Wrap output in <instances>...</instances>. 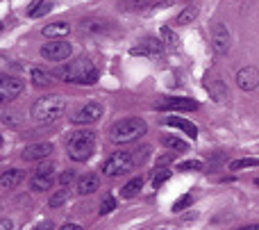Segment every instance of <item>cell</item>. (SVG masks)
<instances>
[{
	"label": "cell",
	"mask_w": 259,
	"mask_h": 230,
	"mask_svg": "<svg viewBox=\"0 0 259 230\" xmlns=\"http://www.w3.org/2000/svg\"><path fill=\"white\" fill-rule=\"evenodd\" d=\"M211 48L216 55H228L230 50V30L223 23H216L211 27Z\"/></svg>",
	"instance_id": "9"
},
{
	"label": "cell",
	"mask_w": 259,
	"mask_h": 230,
	"mask_svg": "<svg viewBox=\"0 0 259 230\" xmlns=\"http://www.w3.org/2000/svg\"><path fill=\"white\" fill-rule=\"evenodd\" d=\"M161 144H164L168 150H173V153H175V150H178V153H184V150L189 148V144H187V141H182V139H180V137H170V135L161 137Z\"/></svg>",
	"instance_id": "24"
},
{
	"label": "cell",
	"mask_w": 259,
	"mask_h": 230,
	"mask_svg": "<svg viewBox=\"0 0 259 230\" xmlns=\"http://www.w3.org/2000/svg\"><path fill=\"white\" fill-rule=\"evenodd\" d=\"M132 167H137V164H134V155L127 153V150H118V153H114L112 158L103 164V173L107 178L123 176V173H127Z\"/></svg>",
	"instance_id": "5"
},
{
	"label": "cell",
	"mask_w": 259,
	"mask_h": 230,
	"mask_svg": "<svg viewBox=\"0 0 259 230\" xmlns=\"http://www.w3.org/2000/svg\"><path fill=\"white\" fill-rule=\"evenodd\" d=\"M132 55H139V57H150V59H159L164 57V46L159 44V41L155 39H143L139 46H134L132 50H130Z\"/></svg>",
	"instance_id": "11"
},
{
	"label": "cell",
	"mask_w": 259,
	"mask_h": 230,
	"mask_svg": "<svg viewBox=\"0 0 259 230\" xmlns=\"http://www.w3.org/2000/svg\"><path fill=\"white\" fill-rule=\"evenodd\" d=\"M205 87H207V91H209V96L216 100V103H225V100L230 98V91H228V87H225L221 80H207V82H205Z\"/></svg>",
	"instance_id": "19"
},
{
	"label": "cell",
	"mask_w": 259,
	"mask_h": 230,
	"mask_svg": "<svg viewBox=\"0 0 259 230\" xmlns=\"http://www.w3.org/2000/svg\"><path fill=\"white\" fill-rule=\"evenodd\" d=\"M53 153V144L50 141H41V144H30L25 150H23L21 158L25 162H39V160H46Z\"/></svg>",
	"instance_id": "13"
},
{
	"label": "cell",
	"mask_w": 259,
	"mask_h": 230,
	"mask_svg": "<svg viewBox=\"0 0 259 230\" xmlns=\"http://www.w3.org/2000/svg\"><path fill=\"white\" fill-rule=\"evenodd\" d=\"M170 173H173L170 169H159V171L152 176V187H155V189H157V187H161V185H164V182L170 178Z\"/></svg>",
	"instance_id": "29"
},
{
	"label": "cell",
	"mask_w": 259,
	"mask_h": 230,
	"mask_svg": "<svg viewBox=\"0 0 259 230\" xmlns=\"http://www.w3.org/2000/svg\"><path fill=\"white\" fill-rule=\"evenodd\" d=\"M161 39H164V44L168 46L170 50H178L180 48V36L175 34L170 27H161Z\"/></svg>",
	"instance_id": "27"
},
{
	"label": "cell",
	"mask_w": 259,
	"mask_h": 230,
	"mask_svg": "<svg viewBox=\"0 0 259 230\" xmlns=\"http://www.w3.org/2000/svg\"><path fill=\"white\" fill-rule=\"evenodd\" d=\"M34 230H55L53 221H41L39 226H34Z\"/></svg>",
	"instance_id": "37"
},
{
	"label": "cell",
	"mask_w": 259,
	"mask_h": 230,
	"mask_svg": "<svg viewBox=\"0 0 259 230\" xmlns=\"http://www.w3.org/2000/svg\"><path fill=\"white\" fill-rule=\"evenodd\" d=\"M32 82H34V87H41V89H44V87H48L53 80H50L48 71H44V68H32Z\"/></svg>",
	"instance_id": "26"
},
{
	"label": "cell",
	"mask_w": 259,
	"mask_h": 230,
	"mask_svg": "<svg viewBox=\"0 0 259 230\" xmlns=\"http://www.w3.org/2000/svg\"><path fill=\"white\" fill-rule=\"evenodd\" d=\"M66 109V100L59 94H50L39 98L34 105H32V119H34L39 126H50L55 123Z\"/></svg>",
	"instance_id": "2"
},
{
	"label": "cell",
	"mask_w": 259,
	"mask_h": 230,
	"mask_svg": "<svg viewBox=\"0 0 259 230\" xmlns=\"http://www.w3.org/2000/svg\"><path fill=\"white\" fill-rule=\"evenodd\" d=\"M23 89H25V85H23V80H18V78L3 75V80H0V96H3L5 100L21 96Z\"/></svg>",
	"instance_id": "14"
},
{
	"label": "cell",
	"mask_w": 259,
	"mask_h": 230,
	"mask_svg": "<svg viewBox=\"0 0 259 230\" xmlns=\"http://www.w3.org/2000/svg\"><path fill=\"white\" fill-rule=\"evenodd\" d=\"M196 107H198V103L191 98H164L157 103L159 112H191Z\"/></svg>",
	"instance_id": "10"
},
{
	"label": "cell",
	"mask_w": 259,
	"mask_h": 230,
	"mask_svg": "<svg viewBox=\"0 0 259 230\" xmlns=\"http://www.w3.org/2000/svg\"><path fill=\"white\" fill-rule=\"evenodd\" d=\"M55 182V164H41L30 178V189L32 191H46L50 189Z\"/></svg>",
	"instance_id": "7"
},
{
	"label": "cell",
	"mask_w": 259,
	"mask_h": 230,
	"mask_svg": "<svg viewBox=\"0 0 259 230\" xmlns=\"http://www.w3.org/2000/svg\"><path fill=\"white\" fill-rule=\"evenodd\" d=\"M237 230H259V223H252V226H243V228H237Z\"/></svg>",
	"instance_id": "39"
},
{
	"label": "cell",
	"mask_w": 259,
	"mask_h": 230,
	"mask_svg": "<svg viewBox=\"0 0 259 230\" xmlns=\"http://www.w3.org/2000/svg\"><path fill=\"white\" fill-rule=\"evenodd\" d=\"M157 5H161V0H123L121 7L127 12H139V9H150Z\"/></svg>",
	"instance_id": "20"
},
{
	"label": "cell",
	"mask_w": 259,
	"mask_h": 230,
	"mask_svg": "<svg viewBox=\"0 0 259 230\" xmlns=\"http://www.w3.org/2000/svg\"><path fill=\"white\" fill-rule=\"evenodd\" d=\"M64 230H82V228L75 226V223H66V226H64Z\"/></svg>",
	"instance_id": "40"
},
{
	"label": "cell",
	"mask_w": 259,
	"mask_h": 230,
	"mask_svg": "<svg viewBox=\"0 0 259 230\" xmlns=\"http://www.w3.org/2000/svg\"><path fill=\"white\" fill-rule=\"evenodd\" d=\"M66 199H68V191L66 189H59L57 191V194H53V196H50V208H59V205H64V203H66Z\"/></svg>",
	"instance_id": "30"
},
{
	"label": "cell",
	"mask_w": 259,
	"mask_h": 230,
	"mask_svg": "<svg viewBox=\"0 0 259 230\" xmlns=\"http://www.w3.org/2000/svg\"><path fill=\"white\" fill-rule=\"evenodd\" d=\"M141 187H143V178H141V176L132 178L130 182H125V185H123L121 196H123V199H134V196H137L139 191H141Z\"/></svg>",
	"instance_id": "23"
},
{
	"label": "cell",
	"mask_w": 259,
	"mask_h": 230,
	"mask_svg": "<svg viewBox=\"0 0 259 230\" xmlns=\"http://www.w3.org/2000/svg\"><path fill=\"white\" fill-rule=\"evenodd\" d=\"M55 75L62 78L64 82H75V85H96L98 80V68L89 59H75L71 64H64L55 71Z\"/></svg>",
	"instance_id": "1"
},
{
	"label": "cell",
	"mask_w": 259,
	"mask_h": 230,
	"mask_svg": "<svg viewBox=\"0 0 259 230\" xmlns=\"http://www.w3.org/2000/svg\"><path fill=\"white\" fill-rule=\"evenodd\" d=\"M96 148V132L94 130H75L71 132L66 141V150H68V158L73 162H87V160L94 155Z\"/></svg>",
	"instance_id": "3"
},
{
	"label": "cell",
	"mask_w": 259,
	"mask_h": 230,
	"mask_svg": "<svg viewBox=\"0 0 259 230\" xmlns=\"http://www.w3.org/2000/svg\"><path fill=\"white\" fill-rule=\"evenodd\" d=\"M198 16V7H193V5H189V7H184L182 12L178 14V18H175V23L178 25H189L191 21H196Z\"/></svg>",
	"instance_id": "25"
},
{
	"label": "cell",
	"mask_w": 259,
	"mask_h": 230,
	"mask_svg": "<svg viewBox=\"0 0 259 230\" xmlns=\"http://www.w3.org/2000/svg\"><path fill=\"white\" fill-rule=\"evenodd\" d=\"M164 123H166V126H170V128H178V130H182L184 135H189L191 139H196V137H198V126H196V123H191L189 119H182V117H168Z\"/></svg>",
	"instance_id": "16"
},
{
	"label": "cell",
	"mask_w": 259,
	"mask_h": 230,
	"mask_svg": "<svg viewBox=\"0 0 259 230\" xmlns=\"http://www.w3.org/2000/svg\"><path fill=\"white\" fill-rule=\"evenodd\" d=\"M68 32H71V25H68L66 21H55V23H50V25H46L44 30H41V34L48 36V39H64Z\"/></svg>",
	"instance_id": "18"
},
{
	"label": "cell",
	"mask_w": 259,
	"mask_h": 230,
	"mask_svg": "<svg viewBox=\"0 0 259 230\" xmlns=\"http://www.w3.org/2000/svg\"><path fill=\"white\" fill-rule=\"evenodd\" d=\"M255 185H257V187H259V178H257V180H255Z\"/></svg>",
	"instance_id": "41"
},
{
	"label": "cell",
	"mask_w": 259,
	"mask_h": 230,
	"mask_svg": "<svg viewBox=\"0 0 259 230\" xmlns=\"http://www.w3.org/2000/svg\"><path fill=\"white\" fill-rule=\"evenodd\" d=\"M173 158H175V153H166L164 158H159L155 164H157V167H161V169H166V164H170V162H173Z\"/></svg>",
	"instance_id": "36"
},
{
	"label": "cell",
	"mask_w": 259,
	"mask_h": 230,
	"mask_svg": "<svg viewBox=\"0 0 259 230\" xmlns=\"http://www.w3.org/2000/svg\"><path fill=\"white\" fill-rule=\"evenodd\" d=\"M237 85L241 91H252L259 87V71L255 66H243L237 71Z\"/></svg>",
	"instance_id": "12"
},
{
	"label": "cell",
	"mask_w": 259,
	"mask_h": 230,
	"mask_svg": "<svg viewBox=\"0 0 259 230\" xmlns=\"http://www.w3.org/2000/svg\"><path fill=\"white\" fill-rule=\"evenodd\" d=\"M250 167H259V158H243V160H234L230 164V171H241V169H250Z\"/></svg>",
	"instance_id": "28"
},
{
	"label": "cell",
	"mask_w": 259,
	"mask_h": 230,
	"mask_svg": "<svg viewBox=\"0 0 259 230\" xmlns=\"http://www.w3.org/2000/svg\"><path fill=\"white\" fill-rule=\"evenodd\" d=\"M73 180H75V176H73V171H64L62 173V176H59V185H62L64 187V189H66V187L68 185H71V182Z\"/></svg>",
	"instance_id": "35"
},
{
	"label": "cell",
	"mask_w": 259,
	"mask_h": 230,
	"mask_svg": "<svg viewBox=\"0 0 259 230\" xmlns=\"http://www.w3.org/2000/svg\"><path fill=\"white\" fill-rule=\"evenodd\" d=\"M146 130L148 126L143 119H123V121H116L109 128V139L114 144H132L139 137L146 135Z\"/></svg>",
	"instance_id": "4"
},
{
	"label": "cell",
	"mask_w": 259,
	"mask_h": 230,
	"mask_svg": "<svg viewBox=\"0 0 259 230\" xmlns=\"http://www.w3.org/2000/svg\"><path fill=\"white\" fill-rule=\"evenodd\" d=\"M80 25H82V30H84V32H94V34H98V32L107 30L109 23L105 21V18H84Z\"/></svg>",
	"instance_id": "22"
},
{
	"label": "cell",
	"mask_w": 259,
	"mask_h": 230,
	"mask_svg": "<svg viewBox=\"0 0 259 230\" xmlns=\"http://www.w3.org/2000/svg\"><path fill=\"white\" fill-rule=\"evenodd\" d=\"M191 203H193V196H191V194L180 196V199L173 203V212H182V210L187 208V205H191Z\"/></svg>",
	"instance_id": "31"
},
{
	"label": "cell",
	"mask_w": 259,
	"mask_h": 230,
	"mask_svg": "<svg viewBox=\"0 0 259 230\" xmlns=\"http://www.w3.org/2000/svg\"><path fill=\"white\" fill-rule=\"evenodd\" d=\"M23 180H25V173H23L21 169H5L3 176H0V187H3V189H14V187H18Z\"/></svg>",
	"instance_id": "17"
},
{
	"label": "cell",
	"mask_w": 259,
	"mask_h": 230,
	"mask_svg": "<svg viewBox=\"0 0 259 230\" xmlns=\"http://www.w3.org/2000/svg\"><path fill=\"white\" fill-rule=\"evenodd\" d=\"M0 230H14L12 219H3V221H0Z\"/></svg>",
	"instance_id": "38"
},
{
	"label": "cell",
	"mask_w": 259,
	"mask_h": 230,
	"mask_svg": "<svg viewBox=\"0 0 259 230\" xmlns=\"http://www.w3.org/2000/svg\"><path fill=\"white\" fill-rule=\"evenodd\" d=\"M180 171H200L202 169V162H198V160H187V162L178 164Z\"/></svg>",
	"instance_id": "33"
},
{
	"label": "cell",
	"mask_w": 259,
	"mask_h": 230,
	"mask_svg": "<svg viewBox=\"0 0 259 230\" xmlns=\"http://www.w3.org/2000/svg\"><path fill=\"white\" fill-rule=\"evenodd\" d=\"M53 3L55 0H34V3L30 5V18H41V16H46V14L53 9Z\"/></svg>",
	"instance_id": "21"
},
{
	"label": "cell",
	"mask_w": 259,
	"mask_h": 230,
	"mask_svg": "<svg viewBox=\"0 0 259 230\" xmlns=\"http://www.w3.org/2000/svg\"><path fill=\"white\" fill-rule=\"evenodd\" d=\"M75 189H77V194H80V196H89V194H94L96 189H100V178L96 176V173H87V176L77 178Z\"/></svg>",
	"instance_id": "15"
},
{
	"label": "cell",
	"mask_w": 259,
	"mask_h": 230,
	"mask_svg": "<svg viewBox=\"0 0 259 230\" xmlns=\"http://www.w3.org/2000/svg\"><path fill=\"white\" fill-rule=\"evenodd\" d=\"M100 117H103V105L91 100V103L82 105L80 109H75V112H73L71 121L77 123V126H87V123H96Z\"/></svg>",
	"instance_id": "8"
},
{
	"label": "cell",
	"mask_w": 259,
	"mask_h": 230,
	"mask_svg": "<svg viewBox=\"0 0 259 230\" xmlns=\"http://www.w3.org/2000/svg\"><path fill=\"white\" fill-rule=\"evenodd\" d=\"M148 158H150V146H141L139 150H134V164H137V167L146 162Z\"/></svg>",
	"instance_id": "32"
},
{
	"label": "cell",
	"mask_w": 259,
	"mask_h": 230,
	"mask_svg": "<svg viewBox=\"0 0 259 230\" xmlns=\"http://www.w3.org/2000/svg\"><path fill=\"white\" fill-rule=\"evenodd\" d=\"M114 208H116V201H114V196H105V201L100 203V214L114 212Z\"/></svg>",
	"instance_id": "34"
},
{
	"label": "cell",
	"mask_w": 259,
	"mask_h": 230,
	"mask_svg": "<svg viewBox=\"0 0 259 230\" xmlns=\"http://www.w3.org/2000/svg\"><path fill=\"white\" fill-rule=\"evenodd\" d=\"M41 57L48 59V62H64V59L71 57V44L64 39L50 41V44L41 46Z\"/></svg>",
	"instance_id": "6"
}]
</instances>
